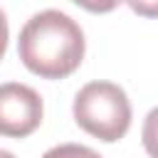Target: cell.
<instances>
[{
  "label": "cell",
  "instance_id": "obj_8",
  "mask_svg": "<svg viewBox=\"0 0 158 158\" xmlns=\"http://www.w3.org/2000/svg\"><path fill=\"white\" fill-rule=\"evenodd\" d=\"M7 37H10V30H7V17H5V12L0 10V59L5 57V49H7Z\"/></svg>",
  "mask_w": 158,
  "mask_h": 158
},
{
  "label": "cell",
  "instance_id": "obj_1",
  "mask_svg": "<svg viewBox=\"0 0 158 158\" xmlns=\"http://www.w3.org/2000/svg\"><path fill=\"white\" fill-rule=\"evenodd\" d=\"M81 27L59 10H42L32 15L20 30L17 54L22 64L42 79H64L79 69L84 59Z\"/></svg>",
  "mask_w": 158,
  "mask_h": 158
},
{
  "label": "cell",
  "instance_id": "obj_6",
  "mask_svg": "<svg viewBox=\"0 0 158 158\" xmlns=\"http://www.w3.org/2000/svg\"><path fill=\"white\" fill-rule=\"evenodd\" d=\"M72 2H77L79 7L99 15V12H111V10H116L123 0H72Z\"/></svg>",
  "mask_w": 158,
  "mask_h": 158
},
{
  "label": "cell",
  "instance_id": "obj_9",
  "mask_svg": "<svg viewBox=\"0 0 158 158\" xmlns=\"http://www.w3.org/2000/svg\"><path fill=\"white\" fill-rule=\"evenodd\" d=\"M0 158H15V156H12L10 151H2V148H0Z\"/></svg>",
  "mask_w": 158,
  "mask_h": 158
},
{
  "label": "cell",
  "instance_id": "obj_3",
  "mask_svg": "<svg viewBox=\"0 0 158 158\" xmlns=\"http://www.w3.org/2000/svg\"><path fill=\"white\" fill-rule=\"evenodd\" d=\"M42 96L20 81L0 84V136L25 138L42 123Z\"/></svg>",
  "mask_w": 158,
  "mask_h": 158
},
{
  "label": "cell",
  "instance_id": "obj_2",
  "mask_svg": "<svg viewBox=\"0 0 158 158\" xmlns=\"http://www.w3.org/2000/svg\"><path fill=\"white\" fill-rule=\"evenodd\" d=\"M74 121L89 136L114 143L131 126V101L114 81H89L74 96Z\"/></svg>",
  "mask_w": 158,
  "mask_h": 158
},
{
  "label": "cell",
  "instance_id": "obj_4",
  "mask_svg": "<svg viewBox=\"0 0 158 158\" xmlns=\"http://www.w3.org/2000/svg\"><path fill=\"white\" fill-rule=\"evenodd\" d=\"M141 141L143 148L151 158H158V106L148 111L146 121H143V131H141Z\"/></svg>",
  "mask_w": 158,
  "mask_h": 158
},
{
  "label": "cell",
  "instance_id": "obj_5",
  "mask_svg": "<svg viewBox=\"0 0 158 158\" xmlns=\"http://www.w3.org/2000/svg\"><path fill=\"white\" fill-rule=\"evenodd\" d=\"M42 158H101L96 151H91L89 146H79V143H62L49 148Z\"/></svg>",
  "mask_w": 158,
  "mask_h": 158
},
{
  "label": "cell",
  "instance_id": "obj_7",
  "mask_svg": "<svg viewBox=\"0 0 158 158\" xmlns=\"http://www.w3.org/2000/svg\"><path fill=\"white\" fill-rule=\"evenodd\" d=\"M126 2L141 17H158V0H126Z\"/></svg>",
  "mask_w": 158,
  "mask_h": 158
}]
</instances>
